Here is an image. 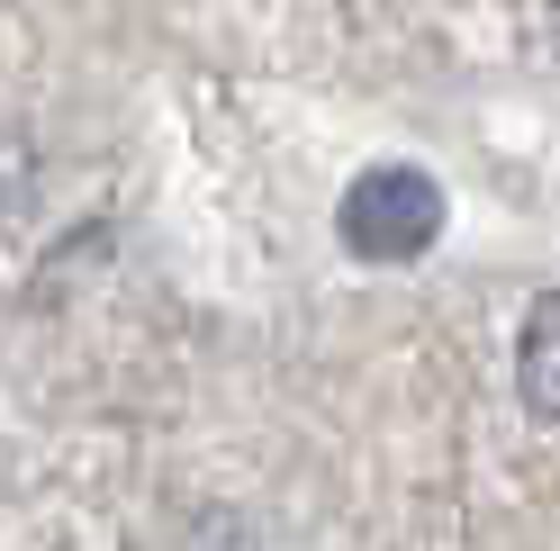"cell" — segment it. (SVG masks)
Returning <instances> with one entry per match:
<instances>
[{"instance_id": "obj_1", "label": "cell", "mask_w": 560, "mask_h": 551, "mask_svg": "<svg viewBox=\"0 0 560 551\" xmlns=\"http://www.w3.org/2000/svg\"><path fill=\"white\" fill-rule=\"evenodd\" d=\"M335 235H343L362 262H416V254L443 235L434 172H416V163H371V172H353V190H343V209H335Z\"/></svg>"}, {"instance_id": "obj_2", "label": "cell", "mask_w": 560, "mask_h": 551, "mask_svg": "<svg viewBox=\"0 0 560 551\" xmlns=\"http://www.w3.org/2000/svg\"><path fill=\"white\" fill-rule=\"evenodd\" d=\"M515 389L542 425H560V290H542L524 307V335H515Z\"/></svg>"}, {"instance_id": "obj_3", "label": "cell", "mask_w": 560, "mask_h": 551, "mask_svg": "<svg viewBox=\"0 0 560 551\" xmlns=\"http://www.w3.org/2000/svg\"><path fill=\"white\" fill-rule=\"evenodd\" d=\"M27 181H37V145L0 118V218H19L27 209Z\"/></svg>"}]
</instances>
